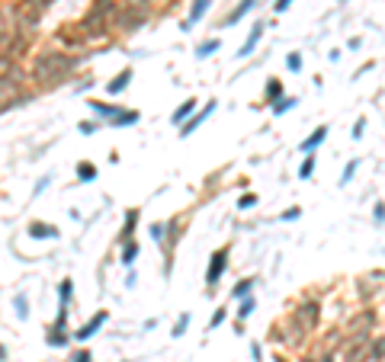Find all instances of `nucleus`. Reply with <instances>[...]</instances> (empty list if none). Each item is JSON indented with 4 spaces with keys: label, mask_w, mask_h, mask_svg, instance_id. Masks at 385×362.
I'll use <instances>...</instances> for the list:
<instances>
[{
    "label": "nucleus",
    "mask_w": 385,
    "mask_h": 362,
    "mask_svg": "<svg viewBox=\"0 0 385 362\" xmlns=\"http://www.w3.org/2000/svg\"><path fill=\"white\" fill-rule=\"evenodd\" d=\"M254 205H257V196H254V193L241 196V202H238V208H254Z\"/></svg>",
    "instance_id": "35"
},
{
    "label": "nucleus",
    "mask_w": 385,
    "mask_h": 362,
    "mask_svg": "<svg viewBox=\"0 0 385 362\" xmlns=\"http://www.w3.org/2000/svg\"><path fill=\"white\" fill-rule=\"evenodd\" d=\"M16 314L29 317V301H26V295H16Z\"/></svg>",
    "instance_id": "32"
},
{
    "label": "nucleus",
    "mask_w": 385,
    "mask_h": 362,
    "mask_svg": "<svg viewBox=\"0 0 385 362\" xmlns=\"http://www.w3.org/2000/svg\"><path fill=\"white\" fill-rule=\"evenodd\" d=\"M366 359L369 362H385V337H372V343L366 346Z\"/></svg>",
    "instance_id": "14"
},
{
    "label": "nucleus",
    "mask_w": 385,
    "mask_h": 362,
    "mask_svg": "<svg viewBox=\"0 0 385 362\" xmlns=\"http://www.w3.org/2000/svg\"><path fill=\"white\" fill-rule=\"evenodd\" d=\"M87 106H90L93 112H100V116H109V119H116V116H119V112H122V109L116 106V103H96V100H90V103H87Z\"/></svg>",
    "instance_id": "17"
},
{
    "label": "nucleus",
    "mask_w": 385,
    "mask_h": 362,
    "mask_svg": "<svg viewBox=\"0 0 385 362\" xmlns=\"http://www.w3.org/2000/svg\"><path fill=\"white\" fill-rule=\"evenodd\" d=\"M292 317L302 324V327H305L308 333H311V330L318 327V321H321V301H318L315 295H308V298H302L299 305L292 308Z\"/></svg>",
    "instance_id": "2"
},
{
    "label": "nucleus",
    "mask_w": 385,
    "mask_h": 362,
    "mask_svg": "<svg viewBox=\"0 0 385 362\" xmlns=\"http://www.w3.org/2000/svg\"><path fill=\"white\" fill-rule=\"evenodd\" d=\"M218 48H222V42H218V39H209V42H202V45L196 48V58H209V54L218 52Z\"/></svg>",
    "instance_id": "23"
},
{
    "label": "nucleus",
    "mask_w": 385,
    "mask_h": 362,
    "mask_svg": "<svg viewBox=\"0 0 385 362\" xmlns=\"http://www.w3.org/2000/svg\"><path fill=\"white\" fill-rule=\"evenodd\" d=\"M80 61H84L80 54H68V52H42L36 61H32V80H36L42 90H48V87H58L64 77H71V71H74Z\"/></svg>",
    "instance_id": "1"
},
{
    "label": "nucleus",
    "mask_w": 385,
    "mask_h": 362,
    "mask_svg": "<svg viewBox=\"0 0 385 362\" xmlns=\"http://www.w3.org/2000/svg\"><path fill=\"white\" fill-rule=\"evenodd\" d=\"M222 321H225V311L218 308L215 314H212V321H209V330H215V327H218V324H222Z\"/></svg>",
    "instance_id": "37"
},
{
    "label": "nucleus",
    "mask_w": 385,
    "mask_h": 362,
    "mask_svg": "<svg viewBox=\"0 0 385 362\" xmlns=\"http://www.w3.org/2000/svg\"><path fill=\"white\" fill-rule=\"evenodd\" d=\"M0 80H13V84H26V74H23V68H3V77Z\"/></svg>",
    "instance_id": "22"
},
{
    "label": "nucleus",
    "mask_w": 385,
    "mask_h": 362,
    "mask_svg": "<svg viewBox=\"0 0 385 362\" xmlns=\"http://www.w3.org/2000/svg\"><path fill=\"white\" fill-rule=\"evenodd\" d=\"M129 84H132V68H125V71H119V74H116V77L106 84V90L113 93V96H119V93H122Z\"/></svg>",
    "instance_id": "10"
},
{
    "label": "nucleus",
    "mask_w": 385,
    "mask_h": 362,
    "mask_svg": "<svg viewBox=\"0 0 385 362\" xmlns=\"http://www.w3.org/2000/svg\"><path fill=\"white\" fill-rule=\"evenodd\" d=\"M209 7H212V0H192V10H190V16L183 19V26H180V29H183V32H190L192 26H196V23L202 19V16H206V10H209Z\"/></svg>",
    "instance_id": "8"
},
{
    "label": "nucleus",
    "mask_w": 385,
    "mask_h": 362,
    "mask_svg": "<svg viewBox=\"0 0 385 362\" xmlns=\"http://www.w3.org/2000/svg\"><path fill=\"white\" fill-rule=\"evenodd\" d=\"M192 109H196V100H186L183 106H177V112H173V125H183L186 119L192 116Z\"/></svg>",
    "instance_id": "20"
},
{
    "label": "nucleus",
    "mask_w": 385,
    "mask_h": 362,
    "mask_svg": "<svg viewBox=\"0 0 385 362\" xmlns=\"http://www.w3.org/2000/svg\"><path fill=\"white\" fill-rule=\"evenodd\" d=\"M225 266H228V247H218L215 253H212V260H209V270H206V289H209V292L218 285Z\"/></svg>",
    "instance_id": "5"
},
{
    "label": "nucleus",
    "mask_w": 385,
    "mask_h": 362,
    "mask_svg": "<svg viewBox=\"0 0 385 362\" xmlns=\"http://www.w3.org/2000/svg\"><path fill=\"white\" fill-rule=\"evenodd\" d=\"M55 42H64V45H84V32H80L77 23H68V26H61V29L55 32Z\"/></svg>",
    "instance_id": "7"
},
{
    "label": "nucleus",
    "mask_w": 385,
    "mask_h": 362,
    "mask_svg": "<svg viewBox=\"0 0 385 362\" xmlns=\"http://www.w3.org/2000/svg\"><path fill=\"white\" fill-rule=\"evenodd\" d=\"M135 256H138V244H135V240H125V244H122V263H125V266H132Z\"/></svg>",
    "instance_id": "21"
},
{
    "label": "nucleus",
    "mask_w": 385,
    "mask_h": 362,
    "mask_svg": "<svg viewBox=\"0 0 385 362\" xmlns=\"http://www.w3.org/2000/svg\"><path fill=\"white\" fill-rule=\"evenodd\" d=\"M302 215V208H286L283 212V221H292V218H299Z\"/></svg>",
    "instance_id": "38"
},
{
    "label": "nucleus",
    "mask_w": 385,
    "mask_h": 362,
    "mask_svg": "<svg viewBox=\"0 0 385 362\" xmlns=\"http://www.w3.org/2000/svg\"><path fill=\"white\" fill-rule=\"evenodd\" d=\"M29 103V93L23 90V84H13V80H0V112L10 106H23Z\"/></svg>",
    "instance_id": "4"
},
{
    "label": "nucleus",
    "mask_w": 385,
    "mask_h": 362,
    "mask_svg": "<svg viewBox=\"0 0 385 362\" xmlns=\"http://www.w3.org/2000/svg\"><path fill=\"white\" fill-rule=\"evenodd\" d=\"M135 122H138V112H135V109H122V112L113 119V128H125V125H135Z\"/></svg>",
    "instance_id": "18"
},
{
    "label": "nucleus",
    "mask_w": 385,
    "mask_h": 362,
    "mask_svg": "<svg viewBox=\"0 0 385 362\" xmlns=\"http://www.w3.org/2000/svg\"><path fill=\"white\" fill-rule=\"evenodd\" d=\"M90 87H93V77H90V80H80V84H77V93H84V90H90Z\"/></svg>",
    "instance_id": "42"
},
{
    "label": "nucleus",
    "mask_w": 385,
    "mask_h": 362,
    "mask_svg": "<svg viewBox=\"0 0 385 362\" xmlns=\"http://www.w3.org/2000/svg\"><path fill=\"white\" fill-rule=\"evenodd\" d=\"M74 362H93V356L87 349H80V353H74Z\"/></svg>",
    "instance_id": "40"
},
{
    "label": "nucleus",
    "mask_w": 385,
    "mask_h": 362,
    "mask_svg": "<svg viewBox=\"0 0 385 362\" xmlns=\"http://www.w3.org/2000/svg\"><path fill=\"white\" fill-rule=\"evenodd\" d=\"M289 7H292V0H276V3H273V10H276V13H286Z\"/></svg>",
    "instance_id": "39"
},
{
    "label": "nucleus",
    "mask_w": 385,
    "mask_h": 362,
    "mask_svg": "<svg viewBox=\"0 0 385 362\" xmlns=\"http://www.w3.org/2000/svg\"><path fill=\"white\" fill-rule=\"evenodd\" d=\"M186 327H190V314H180V317H177V324H173V337H183Z\"/></svg>",
    "instance_id": "31"
},
{
    "label": "nucleus",
    "mask_w": 385,
    "mask_h": 362,
    "mask_svg": "<svg viewBox=\"0 0 385 362\" xmlns=\"http://www.w3.org/2000/svg\"><path fill=\"white\" fill-rule=\"evenodd\" d=\"M71 292H74V282L64 279V282L58 285V298H61V305H68V301H71Z\"/></svg>",
    "instance_id": "28"
},
{
    "label": "nucleus",
    "mask_w": 385,
    "mask_h": 362,
    "mask_svg": "<svg viewBox=\"0 0 385 362\" xmlns=\"http://www.w3.org/2000/svg\"><path fill=\"white\" fill-rule=\"evenodd\" d=\"M38 3H42V7H48V3H55V0H38Z\"/></svg>",
    "instance_id": "45"
},
{
    "label": "nucleus",
    "mask_w": 385,
    "mask_h": 362,
    "mask_svg": "<svg viewBox=\"0 0 385 362\" xmlns=\"http://www.w3.org/2000/svg\"><path fill=\"white\" fill-rule=\"evenodd\" d=\"M267 100L270 103H279V100H283V84H279V80H270V84H267Z\"/></svg>",
    "instance_id": "24"
},
{
    "label": "nucleus",
    "mask_w": 385,
    "mask_h": 362,
    "mask_svg": "<svg viewBox=\"0 0 385 362\" xmlns=\"http://www.w3.org/2000/svg\"><path fill=\"white\" fill-rule=\"evenodd\" d=\"M263 26H267V23H254V29H250V36H247V42L241 45V52H238V58H247V54L257 48V42H260V36H263Z\"/></svg>",
    "instance_id": "11"
},
{
    "label": "nucleus",
    "mask_w": 385,
    "mask_h": 362,
    "mask_svg": "<svg viewBox=\"0 0 385 362\" xmlns=\"http://www.w3.org/2000/svg\"><path fill=\"white\" fill-rule=\"evenodd\" d=\"M324 138H327V125H321V128H315V131H311V135H308V138L302 141L299 147H302V151H305V154H311V151H315V147L321 145Z\"/></svg>",
    "instance_id": "13"
},
{
    "label": "nucleus",
    "mask_w": 385,
    "mask_h": 362,
    "mask_svg": "<svg viewBox=\"0 0 385 362\" xmlns=\"http://www.w3.org/2000/svg\"><path fill=\"white\" fill-rule=\"evenodd\" d=\"M29 234L32 237H58V228H55V224H45V221H32Z\"/></svg>",
    "instance_id": "16"
},
{
    "label": "nucleus",
    "mask_w": 385,
    "mask_h": 362,
    "mask_svg": "<svg viewBox=\"0 0 385 362\" xmlns=\"http://www.w3.org/2000/svg\"><path fill=\"white\" fill-rule=\"evenodd\" d=\"M212 109H215V100H212V103H206V106H202L199 112H196V116H190V119H186V122L180 125V138H190L192 131H196V128H199V125L206 122L209 116H212Z\"/></svg>",
    "instance_id": "6"
},
{
    "label": "nucleus",
    "mask_w": 385,
    "mask_h": 362,
    "mask_svg": "<svg viewBox=\"0 0 385 362\" xmlns=\"http://www.w3.org/2000/svg\"><path fill=\"white\" fill-rule=\"evenodd\" d=\"M286 64H289V71H302V54L292 52L289 58H286Z\"/></svg>",
    "instance_id": "33"
},
{
    "label": "nucleus",
    "mask_w": 385,
    "mask_h": 362,
    "mask_svg": "<svg viewBox=\"0 0 385 362\" xmlns=\"http://www.w3.org/2000/svg\"><path fill=\"white\" fill-rule=\"evenodd\" d=\"M353 173H356V161H350L344 167V177H340V183H350V180H353Z\"/></svg>",
    "instance_id": "34"
},
{
    "label": "nucleus",
    "mask_w": 385,
    "mask_h": 362,
    "mask_svg": "<svg viewBox=\"0 0 385 362\" xmlns=\"http://www.w3.org/2000/svg\"><path fill=\"white\" fill-rule=\"evenodd\" d=\"M135 221H138V212L129 208V212H125V224H122V231H119V244L132 240V234H135Z\"/></svg>",
    "instance_id": "15"
},
{
    "label": "nucleus",
    "mask_w": 385,
    "mask_h": 362,
    "mask_svg": "<svg viewBox=\"0 0 385 362\" xmlns=\"http://www.w3.org/2000/svg\"><path fill=\"white\" fill-rule=\"evenodd\" d=\"M250 356H254V362H260V343H254V346H250Z\"/></svg>",
    "instance_id": "43"
},
{
    "label": "nucleus",
    "mask_w": 385,
    "mask_h": 362,
    "mask_svg": "<svg viewBox=\"0 0 385 362\" xmlns=\"http://www.w3.org/2000/svg\"><path fill=\"white\" fill-rule=\"evenodd\" d=\"M376 221H385V205H376Z\"/></svg>",
    "instance_id": "44"
},
{
    "label": "nucleus",
    "mask_w": 385,
    "mask_h": 362,
    "mask_svg": "<svg viewBox=\"0 0 385 362\" xmlns=\"http://www.w3.org/2000/svg\"><path fill=\"white\" fill-rule=\"evenodd\" d=\"M77 180H80V183H93V180H96V167H93L90 161H80L77 163Z\"/></svg>",
    "instance_id": "19"
},
{
    "label": "nucleus",
    "mask_w": 385,
    "mask_h": 362,
    "mask_svg": "<svg viewBox=\"0 0 385 362\" xmlns=\"http://www.w3.org/2000/svg\"><path fill=\"white\" fill-rule=\"evenodd\" d=\"M254 7H257V0H241L238 7H234V10H231L228 16H225V26H234V23H238V19H244V13H250V10H254Z\"/></svg>",
    "instance_id": "12"
},
{
    "label": "nucleus",
    "mask_w": 385,
    "mask_h": 362,
    "mask_svg": "<svg viewBox=\"0 0 385 362\" xmlns=\"http://www.w3.org/2000/svg\"><path fill=\"white\" fill-rule=\"evenodd\" d=\"M80 32H84V42H100L109 36V23H106V16L100 13H93V10H87V16L80 19Z\"/></svg>",
    "instance_id": "3"
},
{
    "label": "nucleus",
    "mask_w": 385,
    "mask_h": 362,
    "mask_svg": "<svg viewBox=\"0 0 385 362\" xmlns=\"http://www.w3.org/2000/svg\"><path fill=\"white\" fill-rule=\"evenodd\" d=\"M315 173V154H308L305 161H302V167H299V180H308Z\"/></svg>",
    "instance_id": "26"
},
{
    "label": "nucleus",
    "mask_w": 385,
    "mask_h": 362,
    "mask_svg": "<svg viewBox=\"0 0 385 362\" xmlns=\"http://www.w3.org/2000/svg\"><path fill=\"white\" fill-rule=\"evenodd\" d=\"M77 131H80V135H96V131H100V122H93V119H84V122L77 125Z\"/></svg>",
    "instance_id": "29"
},
{
    "label": "nucleus",
    "mask_w": 385,
    "mask_h": 362,
    "mask_svg": "<svg viewBox=\"0 0 385 362\" xmlns=\"http://www.w3.org/2000/svg\"><path fill=\"white\" fill-rule=\"evenodd\" d=\"M250 311H254V298L247 295V298H241V308H238V317L244 321V317H250Z\"/></svg>",
    "instance_id": "30"
},
{
    "label": "nucleus",
    "mask_w": 385,
    "mask_h": 362,
    "mask_svg": "<svg viewBox=\"0 0 385 362\" xmlns=\"http://www.w3.org/2000/svg\"><path fill=\"white\" fill-rule=\"evenodd\" d=\"M363 128H366V119H356V125H353V138H360Z\"/></svg>",
    "instance_id": "41"
},
{
    "label": "nucleus",
    "mask_w": 385,
    "mask_h": 362,
    "mask_svg": "<svg viewBox=\"0 0 385 362\" xmlns=\"http://www.w3.org/2000/svg\"><path fill=\"white\" fill-rule=\"evenodd\" d=\"M295 103H299V100H292V96H283L279 103H273V112H276V116H283V112H289Z\"/></svg>",
    "instance_id": "27"
},
{
    "label": "nucleus",
    "mask_w": 385,
    "mask_h": 362,
    "mask_svg": "<svg viewBox=\"0 0 385 362\" xmlns=\"http://www.w3.org/2000/svg\"><path fill=\"white\" fill-rule=\"evenodd\" d=\"M250 289H254V279H241L238 285H234V298H247V295H250Z\"/></svg>",
    "instance_id": "25"
},
{
    "label": "nucleus",
    "mask_w": 385,
    "mask_h": 362,
    "mask_svg": "<svg viewBox=\"0 0 385 362\" xmlns=\"http://www.w3.org/2000/svg\"><path fill=\"white\" fill-rule=\"evenodd\" d=\"M151 237L157 240V244H164V224H151Z\"/></svg>",
    "instance_id": "36"
},
{
    "label": "nucleus",
    "mask_w": 385,
    "mask_h": 362,
    "mask_svg": "<svg viewBox=\"0 0 385 362\" xmlns=\"http://www.w3.org/2000/svg\"><path fill=\"white\" fill-rule=\"evenodd\" d=\"M103 324H106V311H96V314H93V321H87L84 327H80V330L74 333V340H80V343H84V340H90L93 333H96V330L103 327Z\"/></svg>",
    "instance_id": "9"
}]
</instances>
